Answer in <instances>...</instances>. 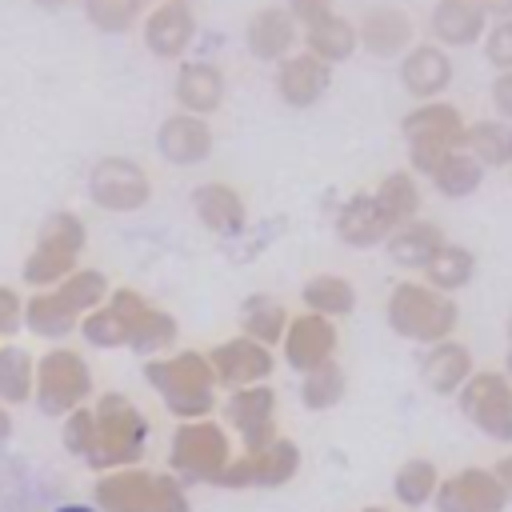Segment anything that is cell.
<instances>
[{
    "mask_svg": "<svg viewBox=\"0 0 512 512\" xmlns=\"http://www.w3.org/2000/svg\"><path fill=\"white\" fill-rule=\"evenodd\" d=\"M276 88L288 104H312L328 88V60H320L316 52L284 56V64L276 72Z\"/></svg>",
    "mask_w": 512,
    "mask_h": 512,
    "instance_id": "52a82bcc",
    "label": "cell"
},
{
    "mask_svg": "<svg viewBox=\"0 0 512 512\" xmlns=\"http://www.w3.org/2000/svg\"><path fill=\"white\" fill-rule=\"evenodd\" d=\"M476 4H480L488 16H496V20H500V16H512V0H476Z\"/></svg>",
    "mask_w": 512,
    "mask_h": 512,
    "instance_id": "d6986e66",
    "label": "cell"
},
{
    "mask_svg": "<svg viewBox=\"0 0 512 512\" xmlns=\"http://www.w3.org/2000/svg\"><path fill=\"white\" fill-rule=\"evenodd\" d=\"M484 52H488V60H492L500 72H512V16H500V20L488 28Z\"/></svg>",
    "mask_w": 512,
    "mask_h": 512,
    "instance_id": "5bb4252c",
    "label": "cell"
},
{
    "mask_svg": "<svg viewBox=\"0 0 512 512\" xmlns=\"http://www.w3.org/2000/svg\"><path fill=\"white\" fill-rule=\"evenodd\" d=\"M304 44H308V52H316L320 60H344V56H352V48L360 44V32H356V24L348 20V16H340V12H328V16H320V20H312V24H304Z\"/></svg>",
    "mask_w": 512,
    "mask_h": 512,
    "instance_id": "9c48e42d",
    "label": "cell"
},
{
    "mask_svg": "<svg viewBox=\"0 0 512 512\" xmlns=\"http://www.w3.org/2000/svg\"><path fill=\"white\" fill-rule=\"evenodd\" d=\"M208 196H204V216L212 220V228H224L220 220H228V228H236V216H240V208H236V200L228 196V188H204Z\"/></svg>",
    "mask_w": 512,
    "mask_h": 512,
    "instance_id": "9a60e30c",
    "label": "cell"
},
{
    "mask_svg": "<svg viewBox=\"0 0 512 512\" xmlns=\"http://www.w3.org/2000/svg\"><path fill=\"white\" fill-rule=\"evenodd\" d=\"M196 36V16L184 0H160L148 16H144V44L152 56L160 60H176L184 56V48Z\"/></svg>",
    "mask_w": 512,
    "mask_h": 512,
    "instance_id": "6da1fadb",
    "label": "cell"
},
{
    "mask_svg": "<svg viewBox=\"0 0 512 512\" xmlns=\"http://www.w3.org/2000/svg\"><path fill=\"white\" fill-rule=\"evenodd\" d=\"M56 512H92V508H84V504H64V508H56Z\"/></svg>",
    "mask_w": 512,
    "mask_h": 512,
    "instance_id": "44dd1931",
    "label": "cell"
},
{
    "mask_svg": "<svg viewBox=\"0 0 512 512\" xmlns=\"http://www.w3.org/2000/svg\"><path fill=\"white\" fill-rule=\"evenodd\" d=\"M92 196L100 204H108V208H136L148 196V180L128 160H104L92 172Z\"/></svg>",
    "mask_w": 512,
    "mask_h": 512,
    "instance_id": "5b68a950",
    "label": "cell"
},
{
    "mask_svg": "<svg viewBox=\"0 0 512 512\" xmlns=\"http://www.w3.org/2000/svg\"><path fill=\"white\" fill-rule=\"evenodd\" d=\"M144 12V0H84V16L96 32H128Z\"/></svg>",
    "mask_w": 512,
    "mask_h": 512,
    "instance_id": "8fae6325",
    "label": "cell"
},
{
    "mask_svg": "<svg viewBox=\"0 0 512 512\" xmlns=\"http://www.w3.org/2000/svg\"><path fill=\"white\" fill-rule=\"evenodd\" d=\"M492 96H496V108L512 116V72H500L496 84H492Z\"/></svg>",
    "mask_w": 512,
    "mask_h": 512,
    "instance_id": "ac0fdd59",
    "label": "cell"
},
{
    "mask_svg": "<svg viewBox=\"0 0 512 512\" xmlns=\"http://www.w3.org/2000/svg\"><path fill=\"white\" fill-rule=\"evenodd\" d=\"M472 144H476L480 160H492V164L512 160V128H504V124H476Z\"/></svg>",
    "mask_w": 512,
    "mask_h": 512,
    "instance_id": "4fadbf2b",
    "label": "cell"
},
{
    "mask_svg": "<svg viewBox=\"0 0 512 512\" xmlns=\"http://www.w3.org/2000/svg\"><path fill=\"white\" fill-rule=\"evenodd\" d=\"M428 24H432L436 40L464 48V44H476L480 32H488V12L476 0H436Z\"/></svg>",
    "mask_w": 512,
    "mask_h": 512,
    "instance_id": "277c9868",
    "label": "cell"
},
{
    "mask_svg": "<svg viewBox=\"0 0 512 512\" xmlns=\"http://www.w3.org/2000/svg\"><path fill=\"white\" fill-rule=\"evenodd\" d=\"M400 80L412 96H436L448 88L452 80V60L448 52H440L436 44H416L404 52V64H400Z\"/></svg>",
    "mask_w": 512,
    "mask_h": 512,
    "instance_id": "8992f818",
    "label": "cell"
},
{
    "mask_svg": "<svg viewBox=\"0 0 512 512\" xmlns=\"http://www.w3.org/2000/svg\"><path fill=\"white\" fill-rule=\"evenodd\" d=\"M224 96V72L212 60H188L176 76V100L188 112H212Z\"/></svg>",
    "mask_w": 512,
    "mask_h": 512,
    "instance_id": "ba28073f",
    "label": "cell"
},
{
    "mask_svg": "<svg viewBox=\"0 0 512 512\" xmlns=\"http://www.w3.org/2000/svg\"><path fill=\"white\" fill-rule=\"evenodd\" d=\"M208 128L188 112V116H172V120H164V128H160V152L168 156V160H176V164H192V160H200L204 152H208Z\"/></svg>",
    "mask_w": 512,
    "mask_h": 512,
    "instance_id": "30bf717a",
    "label": "cell"
},
{
    "mask_svg": "<svg viewBox=\"0 0 512 512\" xmlns=\"http://www.w3.org/2000/svg\"><path fill=\"white\" fill-rule=\"evenodd\" d=\"M472 180H476V164H472L468 156H448V168L440 172V184L460 196V192L472 188Z\"/></svg>",
    "mask_w": 512,
    "mask_h": 512,
    "instance_id": "2e32d148",
    "label": "cell"
},
{
    "mask_svg": "<svg viewBox=\"0 0 512 512\" xmlns=\"http://www.w3.org/2000/svg\"><path fill=\"white\" fill-rule=\"evenodd\" d=\"M300 20L288 12V8H260L248 16V28H244V40H248V52L260 56V60H284L300 36Z\"/></svg>",
    "mask_w": 512,
    "mask_h": 512,
    "instance_id": "3957f363",
    "label": "cell"
},
{
    "mask_svg": "<svg viewBox=\"0 0 512 512\" xmlns=\"http://www.w3.org/2000/svg\"><path fill=\"white\" fill-rule=\"evenodd\" d=\"M356 32H360V44L376 56H396L412 44V16L400 8V4H372L364 8V16L356 20Z\"/></svg>",
    "mask_w": 512,
    "mask_h": 512,
    "instance_id": "7a4b0ae2",
    "label": "cell"
},
{
    "mask_svg": "<svg viewBox=\"0 0 512 512\" xmlns=\"http://www.w3.org/2000/svg\"><path fill=\"white\" fill-rule=\"evenodd\" d=\"M32 4H40V8H68L72 0H32Z\"/></svg>",
    "mask_w": 512,
    "mask_h": 512,
    "instance_id": "ffe728a7",
    "label": "cell"
},
{
    "mask_svg": "<svg viewBox=\"0 0 512 512\" xmlns=\"http://www.w3.org/2000/svg\"><path fill=\"white\" fill-rule=\"evenodd\" d=\"M456 128H460V120H456V112L444 108V104H428V108H420V112L408 116V132L420 136V140H444V136H452Z\"/></svg>",
    "mask_w": 512,
    "mask_h": 512,
    "instance_id": "7c38bea8",
    "label": "cell"
},
{
    "mask_svg": "<svg viewBox=\"0 0 512 512\" xmlns=\"http://www.w3.org/2000/svg\"><path fill=\"white\" fill-rule=\"evenodd\" d=\"M288 12H292L300 24H312V20H320V16L332 12V0H288Z\"/></svg>",
    "mask_w": 512,
    "mask_h": 512,
    "instance_id": "e0dca14e",
    "label": "cell"
}]
</instances>
